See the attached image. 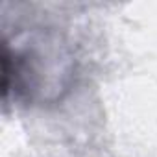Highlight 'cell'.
I'll return each instance as SVG.
<instances>
[{
    "label": "cell",
    "instance_id": "obj_1",
    "mask_svg": "<svg viewBox=\"0 0 157 157\" xmlns=\"http://www.w3.org/2000/svg\"><path fill=\"white\" fill-rule=\"evenodd\" d=\"M72 57L59 39L37 37L35 43H22L11 50L4 44L2 52V94L10 91L22 98L56 100L68 89L72 80Z\"/></svg>",
    "mask_w": 157,
    "mask_h": 157
}]
</instances>
